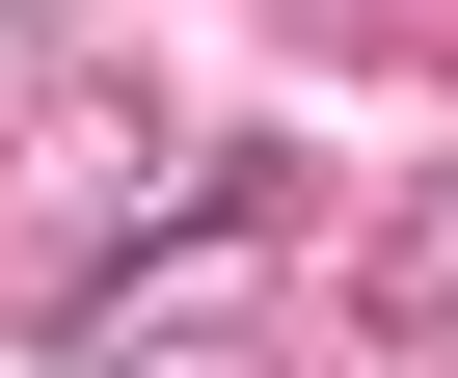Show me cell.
<instances>
[{
	"instance_id": "cell-1",
	"label": "cell",
	"mask_w": 458,
	"mask_h": 378,
	"mask_svg": "<svg viewBox=\"0 0 458 378\" xmlns=\"http://www.w3.org/2000/svg\"><path fill=\"white\" fill-rule=\"evenodd\" d=\"M162 189H189V135H162L135 82H81V55H55V82H28V162H0V244L81 271V244H135V217H162Z\"/></svg>"
},
{
	"instance_id": "cell-2",
	"label": "cell",
	"mask_w": 458,
	"mask_h": 378,
	"mask_svg": "<svg viewBox=\"0 0 458 378\" xmlns=\"http://www.w3.org/2000/svg\"><path fill=\"white\" fill-rule=\"evenodd\" d=\"M351 297H377V324H404V351H431V324H458V135H431V162H404V189H377V271H351Z\"/></svg>"
},
{
	"instance_id": "cell-3",
	"label": "cell",
	"mask_w": 458,
	"mask_h": 378,
	"mask_svg": "<svg viewBox=\"0 0 458 378\" xmlns=\"http://www.w3.org/2000/svg\"><path fill=\"white\" fill-rule=\"evenodd\" d=\"M55 55H81V0H0V82H55Z\"/></svg>"
}]
</instances>
